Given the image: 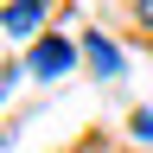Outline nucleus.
Segmentation results:
<instances>
[{
    "label": "nucleus",
    "instance_id": "nucleus-4",
    "mask_svg": "<svg viewBox=\"0 0 153 153\" xmlns=\"http://www.w3.org/2000/svg\"><path fill=\"white\" fill-rule=\"evenodd\" d=\"M70 153H108V147L102 140H83V147H70Z\"/></svg>",
    "mask_w": 153,
    "mask_h": 153
},
{
    "label": "nucleus",
    "instance_id": "nucleus-5",
    "mask_svg": "<svg viewBox=\"0 0 153 153\" xmlns=\"http://www.w3.org/2000/svg\"><path fill=\"white\" fill-rule=\"evenodd\" d=\"M140 26H153V0H140Z\"/></svg>",
    "mask_w": 153,
    "mask_h": 153
},
{
    "label": "nucleus",
    "instance_id": "nucleus-1",
    "mask_svg": "<svg viewBox=\"0 0 153 153\" xmlns=\"http://www.w3.org/2000/svg\"><path fill=\"white\" fill-rule=\"evenodd\" d=\"M70 45H64V38H38V45H32V70L38 76H57V70H70Z\"/></svg>",
    "mask_w": 153,
    "mask_h": 153
},
{
    "label": "nucleus",
    "instance_id": "nucleus-3",
    "mask_svg": "<svg viewBox=\"0 0 153 153\" xmlns=\"http://www.w3.org/2000/svg\"><path fill=\"white\" fill-rule=\"evenodd\" d=\"M83 57H89L96 70H121V51H115V45H102V38H89V45H83Z\"/></svg>",
    "mask_w": 153,
    "mask_h": 153
},
{
    "label": "nucleus",
    "instance_id": "nucleus-2",
    "mask_svg": "<svg viewBox=\"0 0 153 153\" xmlns=\"http://www.w3.org/2000/svg\"><path fill=\"white\" fill-rule=\"evenodd\" d=\"M38 19H45V0H13V7H7V13H0V26H7V32H19V38H26V32L38 26Z\"/></svg>",
    "mask_w": 153,
    "mask_h": 153
}]
</instances>
